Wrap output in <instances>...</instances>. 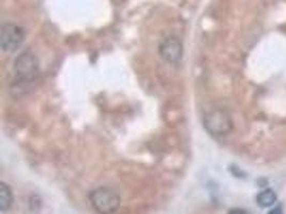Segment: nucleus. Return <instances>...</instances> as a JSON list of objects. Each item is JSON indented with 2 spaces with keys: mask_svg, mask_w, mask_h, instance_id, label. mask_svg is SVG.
<instances>
[{
  "mask_svg": "<svg viewBox=\"0 0 286 214\" xmlns=\"http://www.w3.org/2000/svg\"><path fill=\"white\" fill-rule=\"evenodd\" d=\"M89 200L95 212L100 214H113L121 204L119 195L105 186L94 188L89 194Z\"/></svg>",
  "mask_w": 286,
  "mask_h": 214,
  "instance_id": "f257e3e1",
  "label": "nucleus"
},
{
  "mask_svg": "<svg viewBox=\"0 0 286 214\" xmlns=\"http://www.w3.org/2000/svg\"><path fill=\"white\" fill-rule=\"evenodd\" d=\"M13 70L18 80L29 82L37 78L40 72L38 58L31 52L19 54L13 63Z\"/></svg>",
  "mask_w": 286,
  "mask_h": 214,
  "instance_id": "f03ea898",
  "label": "nucleus"
},
{
  "mask_svg": "<svg viewBox=\"0 0 286 214\" xmlns=\"http://www.w3.org/2000/svg\"><path fill=\"white\" fill-rule=\"evenodd\" d=\"M204 125L211 135L225 136L232 132L233 120L224 110H213L204 117Z\"/></svg>",
  "mask_w": 286,
  "mask_h": 214,
  "instance_id": "7ed1b4c3",
  "label": "nucleus"
},
{
  "mask_svg": "<svg viewBox=\"0 0 286 214\" xmlns=\"http://www.w3.org/2000/svg\"><path fill=\"white\" fill-rule=\"evenodd\" d=\"M25 40V30L13 23H6L0 29V45L6 53L16 52Z\"/></svg>",
  "mask_w": 286,
  "mask_h": 214,
  "instance_id": "20e7f679",
  "label": "nucleus"
},
{
  "mask_svg": "<svg viewBox=\"0 0 286 214\" xmlns=\"http://www.w3.org/2000/svg\"><path fill=\"white\" fill-rule=\"evenodd\" d=\"M159 54L166 62L177 65L181 60L183 55L182 42L177 37L166 38L159 46Z\"/></svg>",
  "mask_w": 286,
  "mask_h": 214,
  "instance_id": "39448f33",
  "label": "nucleus"
},
{
  "mask_svg": "<svg viewBox=\"0 0 286 214\" xmlns=\"http://www.w3.org/2000/svg\"><path fill=\"white\" fill-rule=\"evenodd\" d=\"M14 203V196L12 188L5 182L0 183V209L6 212L11 209Z\"/></svg>",
  "mask_w": 286,
  "mask_h": 214,
  "instance_id": "423d86ee",
  "label": "nucleus"
},
{
  "mask_svg": "<svg viewBox=\"0 0 286 214\" xmlns=\"http://www.w3.org/2000/svg\"><path fill=\"white\" fill-rule=\"evenodd\" d=\"M277 201V195L273 189H265L260 192L256 197V203L260 208H269L272 205H275Z\"/></svg>",
  "mask_w": 286,
  "mask_h": 214,
  "instance_id": "0eeeda50",
  "label": "nucleus"
},
{
  "mask_svg": "<svg viewBox=\"0 0 286 214\" xmlns=\"http://www.w3.org/2000/svg\"><path fill=\"white\" fill-rule=\"evenodd\" d=\"M228 214H250L247 210L244 209H240V208H234V209H231Z\"/></svg>",
  "mask_w": 286,
  "mask_h": 214,
  "instance_id": "6e6552de",
  "label": "nucleus"
},
{
  "mask_svg": "<svg viewBox=\"0 0 286 214\" xmlns=\"http://www.w3.org/2000/svg\"><path fill=\"white\" fill-rule=\"evenodd\" d=\"M268 214H283V211L280 207H278V208H275V209H272L271 211H269Z\"/></svg>",
  "mask_w": 286,
  "mask_h": 214,
  "instance_id": "1a4fd4ad",
  "label": "nucleus"
}]
</instances>
